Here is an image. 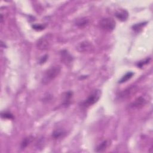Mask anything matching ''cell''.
Returning a JSON list of instances; mask_svg holds the SVG:
<instances>
[{
  "instance_id": "5b68a950",
  "label": "cell",
  "mask_w": 153,
  "mask_h": 153,
  "mask_svg": "<svg viewBox=\"0 0 153 153\" xmlns=\"http://www.w3.org/2000/svg\"><path fill=\"white\" fill-rule=\"evenodd\" d=\"M93 48V47L90 42L88 41H85L80 43L76 46V49L80 52L86 53L90 51Z\"/></svg>"
},
{
  "instance_id": "ffe728a7",
  "label": "cell",
  "mask_w": 153,
  "mask_h": 153,
  "mask_svg": "<svg viewBox=\"0 0 153 153\" xmlns=\"http://www.w3.org/2000/svg\"><path fill=\"white\" fill-rule=\"evenodd\" d=\"M47 57H48L47 55H45V56H43V57L41 58L40 60V64H43V63H45V62H46L47 59Z\"/></svg>"
},
{
  "instance_id": "52a82bcc",
  "label": "cell",
  "mask_w": 153,
  "mask_h": 153,
  "mask_svg": "<svg viewBox=\"0 0 153 153\" xmlns=\"http://www.w3.org/2000/svg\"><path fill=\"white\" fill-rule=\"evenodd\" d=\"M146 104V101L143 97H139L136 99L131 104L130 107L133 108H136L139 109L143 107L145 104Z\"/></svg>"
},
{
  "instance_id": "e0dca14e",
  "label": "cell",
  "mask_w": 153,
  "mask_h": 153,
  "mask_svg": "<svg viewBox=\"0 0 153 153\" xmlns=\"http://www.w3.org/2000/svg\"><path fill=\"white\" fill-rule=\"evenodd\" d=\"M1 117L3 118H6V119H13V115L8 112H4L1 113Z\"/></svg>"
},
{
  "instance_id": "5bb4252c",
  "label": "cell",
  "mask_w": 153,
  "mask_h": 153,
  "mask_svg": "<svg viewBox=\"0 0 153 153\" xmlns=\"http://www.w3.org/2000/svg\"><path fill=\"white\" fill-rule=\"evenodd\" d=\"M133 74H134L132 72H128L120 79V80L119 81L118 83L121 84V83H124L127 82L129 80H130L132 77Z\"/></svg>"
},
{
  "instance_id": "ba28073f",
  "label": "cell",
  "mask_w": 153,
  "mask_h": 153,
  "mask_svg": "<svg viewBox=\"0 0 153 153\" xmlns=\"http://www.w3.org/2000/svg\"><path fill=\"white\" fill-rule=\"evenodd\" d=\"M115 16L119 21L124 22L126 21L129 18V13L126 10H121L116 12Z\"/></svg>"
},
{
  "instance_id": "4fadbf2b",
  "label": "cell",
  "mask_w": 153,
  "mask_h": 153,
  "mask_svg": "<svg viewBox=\"0 0 153 153\" xmlns=\"http://www.w3.org/2000/svg\"><path fill=\"white\" fill-rule=\"evenodd\" d=\"M34 140V137L29 136L26 138H25L21 143V148L25 149L26 147H27Z\"/></svg>"
},
{
  "instance_id": "7c38bea8",
  "label": "cell",
  "mask_w": 153,
  "mask_h": 153,
  "mask_svg": "<svg viewBox=\"0 0 153 153\" xmlns=\"http://www.w3.org/2000/svg\"><path fill=\"white\" fill-rule=\"evenodd\" d=\"M73 93L71 91H68L63 94V104L65 106H68L71 103V98H72Z\"/></svg>"
},
{
  "instance_id": "3957f363",
  "label": "cell",
  "mask_w": 153,
  "mask_h": 153,
  "mask_svg": "<svg viewBox=\"0 0 153 153\" xmlns=\"http://www.w3.org/2000/svg\"><path fill=\"white\" fill-rule=\"evenodd\" d=\"M101 97V92L99 90H95L93 92L86 100L82 103V106L85 108L89 107L96 103Z\"/></svg>"
},
{
  "instance_id": "ac0fdd59",
  "label": "cell",
  "mask_w": 153,
  "mask_h": 153,
  "mask_svg": "<svg viewBox=\"0 0 153 153\" xmlns=\"http://www.w3.org/2000/svg\"><path fill=\"white\" fill-rule=\"evenodd\" d=\"M45 26L44 25H32V28L36 31H42L43 29H44L45 28Z\"/></svg>"
},
{
  "instance_id": "8fae6325",
  "label": "cell",
  "mask_w": 153,
  "mask_h": 153,
  "mask_svg": "<svg viewBox=\"0 0 153 153\" xmlns=\"http://www.w3.org/2000/svg\"><path fill=\"white\" fill-rule=\"evenodd\" d=\"M66 135V132L61 129L55 130L52 134V136L55 139H59L63 138Z\"/></svg>"
},
{
  "instance_id": "8992f818",
  "label": "cell",
  "mask_w": 153,
  "mask_h": 153,
  "mask_svg": "<svg viewBox=\"0 0 153 153\" xmlns=\"http://www.w3.org/2000/svg\"><path fill=\"white\" fill-rule=\"evenodd\" d=\"M60 58H61V60L63 62V63H64L65 64H66V65L71 63L73 60V58H72V56L66 50H62L61 51Z\"/></svg>"
},
{
  "instance_id": "9c48e42d",
  "label": "cell",
  "mask_w": 153,
  "mask_h": 153,
  "mask_svg": "<svg viewBox=\"0 0 153 153\" xmlns=\"http://www.w3.org/2000/svg\"><path fill=\"white\" fill-rule=\"evenodd\" d=\"M110 145V142L109 140H104L98 145L95 151L97 152H104L108 148Z\"/></svg>"
},
{
  "instance_id": "9a60e30c",
  "label": "cell",
  "mask_w": 153,
  "mask_h": 153,
  "mask_svg": "<svg viewBox=\"0 0 153 153\" xmlns=\"http://www.w3.org/2000/svg\"><path fill=\"white\" fill-rule=\"evenodd\" d=\"M146 24L147 22H142L140 24H137L132 26V29L135 32H139L140 30H142L143 27L146 25Z\"/></svg>"
},
{
  "instance_id": "277c9868",
  "label": "cell",
  "mask_w": 153,
  "mask_h": 153,
  "mask_svg": "<svg viewBox=\"0 0 153 153\" xmlns=\"http://www.w3.org/2000/svg\"><path fill=\"white\" fill-rule=\"evenodd\" d=\"M51 35L50 34H47L40 38L37 42V48L41 50H47L51 44Z\"/></svg>"
},
{
  "instance_id": "6da1fadb",
  "label": "cell",
  "mask_w": 153,
  "mask_h": 153,
  "mask_svg": "<svg viewBox=\"0 0 153 153\" xmlns=\"http://www.w3.org/2000/svg\"><path fill=\"white\" fill-rule=\"evenodd\" d=\"M61 71V68L59 65L53 66L48 69L44 74L41 82L43 85H46L51 83L59 75Z\"/></svg>"
},
{
  "instance_id": "2e32d148",
  "label": "cell",
  "mask_w": 153,
  "mask_h": 153,
  "mask_svg": "<svg viewBox=\"0 0 153 153\" xmlns=\"http://www.w3.org/2000/svg\"><path fill=\"white\" fill-rule=\"evenodd\" d=\"M134 90V88H129L125 90H124L123 92L121 93L120 94V97H122V98H126L127 96H129L132 92V91Z\"/></svg>"
},
{
  "instance_id": "d6986e66",
  "label": "cell",
  "mask_w": 153,
  "mask_h": 153,
  "mask_svg": "<svg viewBox=\"0 0 153 153\" xmlns=\"http://www.w3.org/2000/svg\"><path fill=\"white\" fill-rule=\"evenodd\" d=\"M150 58H147L145 60H143V61H140L139 62L138 64H137V66L139 68H142L143 66H144L145 65H146L149 63V60H150Z\"/></svg>"
},
{
  "instance_id": "7a4b0ae2",
  "label": "cell",
  "mask_w": 153,
  "mask_h": 153,
  "mask_svg": "<svg viewBox=\"0 0 153 153\" xmlns=\"http://www.w3.org/2000/svg\"><path fill=\"white\" fill-rule=\"evenodd\" d=\"M99 26L101 29L107 32H112L115 28L116 24L115 21L110 18L102 19L99 22Z\"/></svg>"
},
{
  "instance_id": "30bf717a",
  "label": "cell",
  "mask_w": 153,
  "mask_h": 153,
  "mask_svg": "<svg viewBox=\"0 0 153 153\" xmlns=\"http://www.w3.org/2000/svg\"><path fill=\"white\" fill-rule=\"evenodd\" d=\"M90 21L87 18H82L81 19H78L75 22V25L77 26L79 28H85L87 25H89Z\"/></svg>"
}]
</instances>
